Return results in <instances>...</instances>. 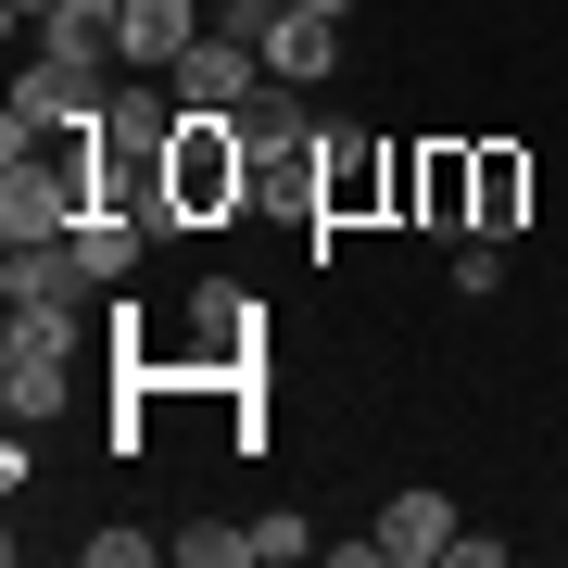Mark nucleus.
Instances as JSON below:
<instances>
[{"label": "nucleus", "instance_id": "f257e3e1", "mask_svg": "<svg viewBox=\"0 0 568 568\" xmlns=\"http://www.w3.org/2000/svg\"><path fill=\"white\" fill-rule=\"evenodd\" d=\"M227 215H253V126L178 114V140H164V227H227Z\"/></svg>", "mask_w": 568, "mask_h": 568}, {"label": "nucleus", "instance_id": "f03ea898", "mask_svg": "<svg viewBox=\"0 0 568 568\" xmlns=\"http://www.w3.org/2000/svg\"><path fill=\"white\" fill-rule=\"evenodd\" d=\"M114 77L126 63H63V51H39L13 77V102H0V164L13 152H51V140H89V126L114 114Z\"/></svg>", "mask_w": 568, "mask_h": 568}, {"label": "nucleus", "instance_id": "7ed1b4c3", "mask_svg": "<svg viewBox=\"0 0 568 568\" xmlns=\"http://www.w3.org/2000/svg\"><path fill=\"white\" fill-rule=\"evenodd\" d=\"M63 379H77V304H13L0 316V405H13V429H51Z\"/></svg>", "mask_w": 568, "mask_h": 568}, {"label": "nucleus", "instance_id": "20e7f679", "mask_svg": "<svg viewBox=\"0 0 568 568\" xmlns=\"http://www.w3.org/2000/svg\"><path fill=\"white\" fill-rule=\"evenodd\" d=\"M89 140H51V152H13L0 164V241H77L89 227Z\"/></svg>", "mask_w": 568, "mask_h": 568}, {"label": "nucleus", "instance_id": "39448f33", "mask_svg": "<svg viewBox=\"0 0 568 568\" xmlns=\"http://www.w3.org/2000/svg\"><path fill=\"white\" fill-rule=\"evenodd\" d=\"M392 227H429V241H467V227H480L467 140H405L392 152Z\"/></svg>", "mask_w": 568, "mask_h": 568}, {"label": "nucleus", "instance_id": "423d86ee", "mask_svg": "<svg viewBox=\"0 0 568 568\" xmlns=\"http://www.w3.org/2000/svg\"><path fill=\"white\" fill-rule=\"evenodd\" d=\"M164 77H178V102H190V114H253L265 89H278V77H265V51H253V26H227V13H215L178 63H164Z\"/></svg>", "mask_w": 568, "mask_h": 568}, {"label": "nucleus", "instance_id": "0eeeda50", "mask_svg": "<svg viewBox=\"0 0 568 568\" xmlns=\"http://www.w3.org/2000/svg\"><path fill=\"white\" fill-rule=\"evenodd\" d=\"M253 51H265V77H278V89H328V63H342V13L278 0V13L253 26Z\"/></svg>", "mask_w": 568, "mask_h": 568}, {"label": "nucleus", "instance_id": "6e6552de", "mask_svg": "<svg viewBox=\"0 0 568 568\" xmlns=\"http://www.w3.org/2000/svg\"><path fill=\"white\" fill-rule=\"evenodd\" d=\"M253 328H265L253 291H227V278L190 291V342H178V366H190V379H227V366H253Z\"/></svg>", "mask_w": 568, "mask_h": 568}, {"label": "nucleus", "instance_id": "1a4fd4ad", "mask_svg": "<svg viewBox=\"0 0 568 568\" xmlns=\"http://www.w3.org/2000/svg\"><path fill=\"white\" fill-rule=\"evenodd\" d=\"M392 152L405 140H328V215L316 227H379L392 215Z\"/></svg>", "mask_w": 568, "mask_h": 568}, {"label": "nucleus", "instance_id": "9d476101", "mask_svg": "<svg viewBox=\"0 0 568 568\" xmlns=\"http://www.w3.org/2000/svg\"><path fill=\"white\" fill-rule=\"evenodd\" d=\"M215 26V0H126V26H114V63L126 77H164V63H178L190 39H203Z\"/></svg>", "mask_w": 568, "mask_h": 568}, {"label": "nucleus", "instance_id": "9b49d317", "mask_svg": "<svg viewBox=\"0 0 568 568\" xmlns=\"http://www.w3.org/2000/svg\"><path fill=\"white\" fill-rule=\"evenodd\" d=\"M366 530H379V568H443L455 556V506H443V493H392Z\"/></svg>", "mask_w": 568, "mask_h": 568}, {"label": "nucleus", "instance_id": "f8f14e48", "mask_svg": "<svg viewBox=\"0 0 568 568\" xmlns=\"http://www.w3.org/2000/svg\"><path fill=\"white\" fill-rule=\"evenodd\" d=\"M0 304H89L77 241H0Z\"/></svg>", "mask_w": 568, "mask_h": 568}, {"label": "nucleus", "instance_id": "ddd939ff", "mask_svg": "<svg viewBox=\"0 0 568 568\" xmlns=\"http://www.w3.org/2000/svg\"><path fill=\"white\" fill-rule=\"evenodd\" d=\"M467 178H480V227L518 241V227H530V152L518 140H467Z\"/></svg>", "mask_w": 568, "mask_h": 568}, {"label": "nucleus", "instance_id": "4468645a", "mask_svg": "<svg viewBox=\"0 0 568 568\" xmlns=\"http://www.w3.org/2000/svg\"><path fill=\"white\" fill-rule=\"evenodd\" d=\"M114 26H126V0H51V13H39V51H63V63H114Z\"/></svg>", "mask_w": 568, "mask_h": 568}, {"label": "nucleus", "instance_id": "2eb2a0df", "mask_svg": "<svg viewBox=\"0 0 568 568\" xmlns=\"http://www.w3.org/2000/svg\"><path fill=\"white\" fill-rule=\"evenodd\" d=\"M140 241H152L140 215H102V203H89V227H77V265H89V291H126V278H140Z\"/></svg>", "mask_w": 568, "mask_h": 568}, {"label": "nucleus", "instance_id": "dca6fc26", "mask_svg": "<svg viewBox=\"0 0 568 568\" xmlns=\"http://www.w3.org/2000/svg\"><path fill=\"white\" fill-rule=\"evenodd\" d=\"M164 556H178V568H253V530H227V518H190V530H164Z\"/></svg>", "mask_w": 568, "mask_h": 568}, {"label": "nucleus", "instance_id": "f3484780", "mask_svg": "<svg viewBox=\"0 0 568 568\" xmlns=\"http://www.w3.org/2000/svg\"><path fill=\"white\" fill-rule=\"evenodd\" d=\"M291 556H316V530L304 518H253V568H291Z\"/></svg>", "mask_w": 568, "mask_h": 568}, {"label": "nucleus", "instance_id": "a211bd4d", "mask_svg": "<svg viewBox=\"0 0 568 568\" xmlns=\"http://www.w3.org/2000/svg\"><path fill=\"white\" fill-rule=\"evenodd\" d=\"M164 530H89V568H152Z\"/></svg>", "mask_w": 568, "mask_h": 568}, {"label": "nucleus", "instance_id": "6ab92c4d", "mask_svg": "<svg viewBox=\"0 0 568 568\" xmlns=\"http://www.w3.org/2000/svg\"><path fill=\"white\" fill-rule=\"evenodd\" d=\"M215 13H227V26H265V13H278V0H215Z\"/></svg>", "mask_w": 568, "mask_h": 568}, {"label": "nucleus", "instance_id": "aec40b11", "mask_svg": "<svg viewBox=\"0 0 568 568\" xmlns=\"http://www.w3.org/2000/svg\"><path fill=\"white\" fill-rule=\"evenodd\" d=\"M39 13H51V0H0V26H39Z\"/></svg>", "mask_w": 568, "mask_h": 568}, {"label": "nucleus", "instance_id": "412c9836", "mask_svg": "<svg viewBox=\"0 0 568 568\" xmlns=\"http://www.w3.org/2000/svg\"><path fill=\"white\" fill-rule=\"evenodd\" d=\"M304 13H354V0H304Z\"/></svg>", "mask_w": 568, "mask_h": 568}]
</instances>
